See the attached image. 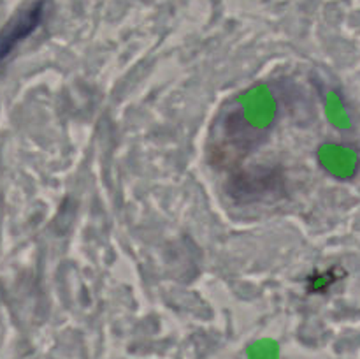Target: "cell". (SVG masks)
Instances as JSON below:
<instances>
[{"label":"cell","instance_id":"1","mask_svg":"<svg viewBox=\"0 0 360 359\" xmlns=\"http://www.w3.org/2000/svg\"><path fill=\"white\" fill-rule=\"evenodd\" d=\"M42 14H44V4L37 2L30 9L25 11L21 16H18L13 23L7 25V28H4L0 34V58L6 56L21 39L34 32V28L41 23Z\"/></svg>","mask_w":360,"mask_h":359}]
</instances>
